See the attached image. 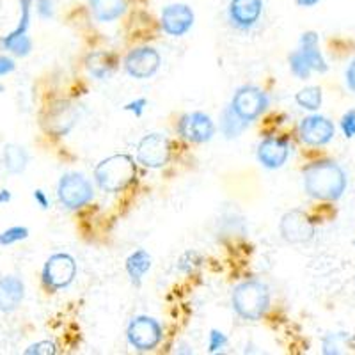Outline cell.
Masks as SVG:
<instances>
[{
    "mask_svg": "<svg viewBox=\"0 0 355 355\" xmlns=\"http://www.w3.org/2000/svg\"><path fill=\"white\" fill-rule=\"evenodd\" d=\"M347 173L338 162L318 160L304 169V190L322 201H338L347 190Z\"/></svg>",
    "mask_w": 355,
    "mask_h": 355,
    "instance_id": "1",
    "label": "cell"
},
{
    "mask_svg": "<svg viewBox=\"0 0 355 355\" xmlns=\"http://www.w3.org/2000/svg\"><path fill=\"white\" fill-rule=\"evenodd\" d=\"M137 176V166L130 155H112L94 169V182L103 192H119Z\"/></svg>",
    "mask_w": 355,
    "mask_h": 355,
    "instance_id": "2",
    "label": "cell"
},
{
    "mask_svg": "<svg viewBox=\"0 0 355 355\" xmlns=\"http://www.w3.org/2000/svg\"><path fill=\"white\" fill-rule=\"evenodd\" d=\"M231 304L240 318L256 322L270 307V291L261 281H245L233 290Z\"/></svg>",
    "mask_w": 355,
    "mask_h": 355,
    "instance_id": "3",
    "label": "cell"
},
{
    "mask_svg": "<svg viewBox=\"0 0 355 355\" xmlns=\"http://www.w3.org/2000/svg\"><path fill=\"white\" fill-rule=\"evenodd\" d=\"M57 196L59 201L68 208V210H78L82 206L93 201L94 192L93 185L84 174L68 173L61 178L59 187H57Z\"/></svg>",
    "mask_w": 355,
    "mask_h": 355,
    "instance_id": "4",
    "label": "cell"
},
{
    "mask_svg": "<svg viewBox=\"0 0 355 355\" xmlns=\"http://www.w3.org/2000/svg\"><path fill=\"white\" fill-rule=\"evenodd\" d=\"M268 103H270V100H268L265 91H261L256 85H243V87L236 89V93L233 94L231 109L240 119L252 123L265 112Z\"/></svg>",
    "mask_w": 355,
    "mask_h": 355,
    "instance_id": "5",
    "label": "cell"
},
{
    "mask_svg": "<svg viewBox=\"0 0 355 355\" xmlns=\"http://www.w3.org/2000/svg\"><path fill=\"white\" fill-rule=\"evenodd\" d=\"M77 275V263L69 254L57 252L50 256L49 261L44 263L43 283L50 290H62L75 281Z\"/></svg>",
    "mask_w": 355,
    "mask_h": 355,
    "instance_id": "6",
    "label": "cell"
},
{
    "mask_svg": "<svg viewBox=\"0 0 355 355\" xmlns=\"http://www.w3.org/2000/svg\"><path fill=\"white\" fill-rule=\"evenodd\" d=\"M128 343L139 352H150L162 341V325L150 316H137L126 329Z\"/></svg>",
    "mask_w": 355,
    "mask_h": 355,
    "instance_id": "7",
    "label": "cell"
},
{
    "mask_svg": "<svg viewBox=\"0 0 355 355\" xmlns=\"http://www.w3.org/2000/svg\"><path fill=\"white\" fill-rule=\"evenodd\" d=\"M171 158V142L162 133H150L137 146V162L150 169H160Z\"/></svg>",
    "mask_w": 355,
    "mask_h": 355,
    "instance_id": "8",
    "label": "cell"
},
{
    "mask_svg": "<svg viewBox=\"0 0 355 355\" xmlns=\"http://www.w3.org/2000/svg\"><path fill=\"white\" fill-rule=\"evenodd\" d=\"M21 6V18L20 24L15 31L4 36L0 40V49L9 50L15 55L25 57L31 53L33 50V41L27 36L28 25H31V6H33V0H20Z\"/></svg>",
    "mask_w": 355,
    "mask_h": 355,
    "instance_id": "9",
    "label": "cell"
},
{
    "mask_svg": "<svg viewBox=\"0 0 355 355\" xmlns=\"http://www.w3.org/2000/svg\"><path fill=\"white\" fill-rule=\"evenodd\" d=\"M178 133L185 141L194 142V144H202V142L211 141L215 135V125L211 117L205 112H192L187 114L178 123Z\"/></svg>",
    "mask_w": 355,
    "mask_h": 355,
    "instance_id": "10",
    "label": "cell"
},
{
    "mask_svg": "<svg viewBox=\"0 0 355 355\" xmlns=\"http://www.w3.org/2000/svg\"><path fill=\"white\" fill-rule=\"evenodd\" d=\"M160 53L151 46H141L135 49L126 55L125 69L130 77L144 80V78L153 77L155 73L160 68Z\"/></svg>",
    "mask_w": 355,
    "mask_h": 355,
    "instance_id": "11",
    "label": "cell"
},
{
    "mask_svg": "<svg viewBox=\"0 0 355 355\" xmlns=\"http://www.w3.org/2000/svg\"><path fill=\"white\" fill-rule=\"evenodd\" d=\"M279 231L288 243H306L313 239L315 226L302 210H291L283 215L279 222Z\"/></svg>",
    "mask_w": 355,
    "mask_h": 355,
    "instance_id": "12",
    "label": "cell"
},
{
    "mask_svg": "<svg viewBox=\"0 0 355 355\" xmlns=\"http://www.w3.org/2000/svg\"><path fill=\"white\" fill-rule=\"evenodd\" d=\"M300 139L306 142L307 146H325L334 139L336 126L331 119L323 116H309L302 119L299 126Z\"/></svg>",
    "mask_w": 355,
    "mask_h": 355,
    "instance_id": "13",
    "label": "cell"
},
{
    "mask_svg": "<svg viewBox=\"0 0 355 355\" xmlns=\"http://www.w3.org/2000/svg\"><path fill=\"white\" fill-rule=\"evenodd\" d=\"M192 25H194V11L187 4H171L162 11V28L169 36H185Z\"/></svg>",
    "mask_w": 355,
    "mask_h": 355,
    "instance_id": "14",
    "label": "cell"
},
{
    "mask_svg": "<svg viewBox=\"0 0 355 355\" xmlns=\"http://www.w3.org/2000/svg\"><path fill=\"white\" fill-rule=\"evenodd\" d=\"M291 146L286 139L266 137L258 146V160L266 169H279L286 164Z\"/></svg>",
    "mask_w": 355,
    "mask_h": 355,
    "instance_id": "15",
    "label": "cell"
},
{
    "mask_svg": "<svg viewBox=\"0 0 355 355\" xmlns=\"http://www.w3.org/2000/svg\"><path fill=\"white\" fill-rule=\"evenodd\" d=\"M261 12V0H231L230 2V20L240 31H249L254 27Z\"/></svg>",
    "mask_w": 355,
    "mask_h": 355,
    "instance_id": "16",
    "label": "cell"
},
{
    "mask_svg": "<svg viewBox=\"0 0 355 355\" xmlns=\"http://www.w3.org/2000/svg\"><path fill=\"white\" fill-rule=\"evenodd\" d=\"M77 123V109L68 103V101H59L53 107H50L49 116L44 119V126L50 133H53L55 137H62L73 125Z\"/></svg>",
    "mask_w": 355,
    "mask_h": 355,
    "instance_id": "17",
    "label": "cell"
},
{
    "mask_svg": "<svg viewBox=\"0 0 355 355\" xmlns=\"http://www.w3.org/2000/svg\"><path fill=\"white\" fill-rule=\"evenodd\" d=\"M25 297V286L17 275L0 277V311L11 313L21 304Z\"/></svg>",
    "mask_w": 355,
    "mask_h": 355,
    "instance_id": "18",
    "label": "cell"
},
{
    "mask_svg": "<svg viewBox=\"0 0 355 355\" xmlns=\"http://www.w3.org/2000/svg\"><path fill=\"white\" fill-rule=\"evenodd\" d=\"M297 50H299L300 55L306 59V62L309 64V68L313 69V71H327V62H325L322 52H320L318 36H316V33L302 34V37H300V46Z\"/></svg>",
    "mask_w": 355,
    "mask_h": 355,
    "instance_id": "19",
    "label": "cell"
},
{
    "mask_svg": "<svg viewBox=\"0 0 355 355\" xmlns=\"http://www.w3.org/2000/svg\"><path fill=\"white\" fill-rule=\"evenodd\" d=\"M125 11V0H91V12L101 24H110V21L121 18Z\"/></svg>",
    "mask_w": 355,
    "mask_h": 355,
    "instance_id": "20",
    "label": "cell"
},
{
    "mask_svg": "<svg viewBox=\"0 0 355 355\" xmlns=\"http://www.w3.org/2000/svg\"><path fill=\"white\" fill-rule=\"evenodd\" d=\"M151 268V256L144 249L135 250L128 259H126V272L135 286H141L142 277L148 274Z\"/></svg>",
    "mask_w": 355,
    "mask_h": 355,
    "instance_id": "21",
    "label": "cell"
},
{
    "mask_svg": "<svg viewBox=\"0 0 355 355\" xmlns=\"http://www.w3.org/2000/svg\"><path fill=\"white\" fill-rule=\"evenodd\" d=\"M2 164H4L6 171L11 174H20L27 169L28 155L27 151L17 144H8L2 153Z\"/></svg>",
    "mask_w": 355,
    "mask_h": 355,
    "instance_id": "22",
    "label": "cell"
},
{
    "mask_svg": "<svg viewBox=\"0 0 355 355\" xmlns=\"http://www.w3.org/2000/svg\"><path fill=\"white\" fill-rule=\"evenodd\" d=\"M87 69L98 80H105V78H109L112 75L114 69H116V59L110 53L96 52L87 59Z\"/></svg>",
    "mask_w": 355,
    "mask_h": 355,
    "instance_id": "23",
    "label": "cell"
},
{
    "mask_svg": "<svg viewBox=\"0 0 355 355\" xmlns=\"http://www.w3.org/2000/svg\"><path fill=\"white\" fill-rule=\"evenodd\" d=\"M249 126V123L243 121V119H240L236 114H234V110L230 107H226V110L222 112L220 116V130L222 133L226 135L227 139H233V137H239L240 133L243 132V130Z\"/></svg>",
    "mask_w": 355,
    "mask_h": 355,
    "instance_id": "24",
    "label": "cell"
},
{
    "mask_svg": "<svg viewBox=\"0 0 355 355\" xmlns=\"http://www.w3.org/2000/svg\"><path fill=\"white\" fill-rule=\"evenodd\" d=\"M350 336L347 332H336V334H329L323 338V354H347L350 352Z\"/></svg>",
    "mask_w": 355,
    "mask_h": 355,
    "instance_id": "25",
    "label": "cell"
},
{
    "mask_svg": "<svg viewBox=\"0 0 355 355\" xmlns=\"http://www.w3.org/2000/svg\"><path fill=\"white\" fill-rule=\"evenodd\" d=\"M322 89L316 87V85H309V87L302 89V91H299L297 96H295V101L306 110H318L320 107H322Z\"/></svg>",
    "mask_w": 355,
    "mask_h": 355,
    "instance_id": "26",
    "label": "cell"
},
{
    "mask_svg": "<svg viewBox=\"0 0 355 355\" xmlns=\"http://www.w3.org/2000/svg\"><path fill=\"white\" fill-rule=\"evenodd\" d=\"M290 68H291V73H293L295 77H299L300 80H306V78H309L311 73H313V69L309 68V64L306 62V59L300 55L299 50H295L293 53H290Z\"/></svg>",
    "mask_w": 355,
    "mask_h": 355,
    "instance_id": "27",
    "label": "cell"
},
{
    "mask_svg": "<svg viewBox=\"0 0 355 355\" xmlns=\"http://www.w3.org/2000/svg\"><path fill=\"white\" fill-rule=\"evenodd\" d=\"M28 236V230L25 226H12L0 233V245H12L21 242Z\"/></svg>",
    "mask_w": 355,
    "mask_h": 355,
    "instance_id": "28",
    "label": "cell"
},
{
    "mask_svg": "<svg viewBox=\"0 0 355 355\" xmlns=\"http://www.w3.org/2000/svg\"><path fill=\"white\" fill-rule=\"evenodd\" d=\"M227 345V338L224 334H222L220 331H217V329H214V331L210 332V338H208V348H210V352H220L222 348L226 347Z\"/></svg>",
    "mask_w": 355,
    "mask_h": 355,
    "instance_id": "29",
    "label": "cell"
},
{
    "mask_svg": "<svg viewBox=\"0 0 355 355\" xmlns=\"http://www.w3.org/2000/svg\"><path fill=\"white\" fill-rule=\"evenodd\" d=\"M27 355H52L55 354V345L50 343V341H40V343L33 345V347H28L25 350Z\"/></svg>",
    "mask_w": 355,
    "mask_h": 355,
    "instance_id": "30",
    "label": "cell"
},
{
    "mask_svg": "<svg viewBox=\"0 0 355 355\" xmlns=\"http://www.w3.org/2000/svg\"><path fill=\"white\" fill-rule=\"evenodd\" d=\"M341 130H343L345 137H355V110H348L341 119Z\"/></svg>",
    "mask_w": 355,
    "mask_h": 355,
    "instance_id": "31",
    "label": "cell"
},
{
    "mask_svg": "<svg viewBox=\"0 0 355 355\" xmlns=\"http://www.w3.org/2000/svg\"><path fill=\"white\" fill-rule=\"evenodd\" d=\"M37 12L40 17L49 20V18L53 17V8H52V0H37Z\"/></svg>",
    "mask_w": 355,
    "mask_h": 355,
    "instance_id": "32",
    "label": "cell"
},
{
    "mask_svg": "<svg viewBox=\"0 0 355 355\" xmlns=\"http://www.w3.org/2000/svg\"><path fill=\"white\" fill-rule=\"evenodd\" d=\"M15 68H17V64H15V61H12L11 57L0 55V77H4L8 73H12Z\"/></svg>",
    "mask_w": 355,
    "mask_h": 355,
    "instance_id": "33",
    "label": "cell"
},
{
    "mask_svg": "<svg viewBox=\"0 0 355 355\" xmlns=\"http://www.w3.org/2000/svg\"><path fill=\"white\" fill-rule=\"evenodd\" d=\"M144 107H146V100H144V98H139V100L128 103V105L125 107V110H128V112H133L135 116H141L142 110H144Z\"/></svg>",
    "mask_w": 355,
    "mask_h": 355,
    "instance_id": "34",
    "label": "cell"
},
{
    "mask_svg": "<svg viewBox=\"0 0 355 355\" xmlns=\"http://www.w3.org/2000/svg\"><path fill=\"white\" fill-rule=\"evenodd\" d=\"M347 85L352 93H355V59L350 62L347 69Z\"/></svg>",
    "mask_w": 355,
    "mask_h": 355,
    "instance_id": "35",
    "label": "cell"
},
{
    "mask_svg": "<svg viewBox=\"0 0 355 355\" xmlns=\"http://www.w3.org/2000/svg\"><path fill=\"white\" fill-rule=\"evenodd\" d=\"M34 199H36V202L43 208V210H46L50 206L49 198H46V194H44L43 190H34Z\"/></svg>",
    "mask_w": 355,
    "mask_h": 355,
    "instance_id": "36",
    "label": "cell"
},
{
    "mask_svg": "<svg viewBox=\"0 0 355 355\" xmlns=\"http://www.w3.org/2000/svg\"><path fill=\"white\" fill-rule=\"evenodd\" d=\"M11 201V192L6 189L0 190V205H4V202H9Z\"/></svg>",
    "mask_w": 355,
    "mask_h": 355,
    "instance_id": "37",
    "label": "cell"
},
{
    "mask_svg": "<svg viewBox=\"0 0 355 355\" xmlns=\"http://www.w3.org/2000/svg\"><path fill=\"white\" fill-rule=\"evenodd\" d=\"M320 0H297V4L302 6V8H313V6L318 4Z\"/></svg>",
    "mask_w": 355,
    "mask_h": 355,
    "instance_id": "38",
    "label": "cell"
},
{
    "mask_svg": "<svg viewBox=\"0 0 355 355\" xmlns=\"http://www.w3.org/2000/svg\"><path fill=\"white\" fill-rule=\"evenodd\" d=\"M0 93H4V85L0 84Z\"/></svg>",
    "mask_w": 355,
    "mask_h": 355,
    "instance_id": "39",
    "label": "cell"
}]
</instances>
